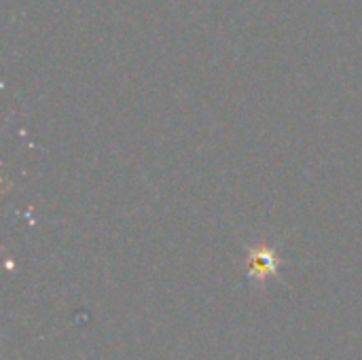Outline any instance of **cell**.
Returning <instances> with one entry per match:
<instances>
[{
    "instance_id": "cell-1",
    "label": "cell",
    "mask_w": 362,
    "mask_h": 360,
    "mask_svg": "<svg viewBox=\"0 0 362 360\" xmlns=\"http://www.w3.org/2000/svg\"><path fill=\"white\" fill-rule=\"evenodd\" d=\"M276 267V261H274V255L272 252H255L252 255V261H250V269L252 274H257L259 278H265L267 274H272Z\"/></svg>"
}]
</instances>
